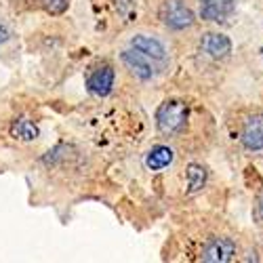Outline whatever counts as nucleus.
<instances>
[{"mask_svg": "<svg viewBox=\"0 0 263 263\" xmlns=\"http://www.w3.org/2000/svg\"><path fill=\"white\" fill-rule=\"evenodd\" d=\"M187 122V105L183 101H177V99H171V101H164L158 112H156V126L160 133L164 135H175L185 126Z\"/></svg>", "mask_w": 263, "mask_h": 263, "instance_id": "1", "label": "nucleus"}, {"mask_svg": "<svg viewBox=\"0 0 263 263\" xmlns=\"http://www.w3.org/2000/svg\"><path fill=\"white\" fill-rule=\"evenodd\" d=\"M160 17L164 21V26L171 28V30H185V28H192L194 26V13L192 9L183 3V0H166L160 9Z\"/></svg>", "mask_w": 263, "mask_h": 263, "instance_id": "2", "label": "nucleus"}, {"mask_svg": "<svg viewBox=\"0 0 263 263\" xmlns=\"http://www.w3.org/2000/svg\"><path fill=\"white\" fill-rule=\"evenodd\" d=\"M236 255V245L232 238L219 236V238H211L202 249V261L209 263H226L232 261Z\"/></svg>", "mask_w": 263, "mask_h": 263, "instance_id": "3", "label": "nucleus"}, {"mask_svg": "<svg viewBox=\"0 0 263 263\" xmlns=\"http://www.w3.org/2000/svg\"><path fill=\"white\" fill-rule=\"evenodd\" d=\"M114 70L109 65H99L91 72V76L86 78V89L89 93L97 95V97H105L112 93V86H114Z\"/></svg>", "mask_w": 263, "mask_h": 263, "instance_id": "4", "label": "nucleus"}, {"mask_svg": "<svg viewBox=\"0 0 263 263\" xmlns=\"http://www.w3.org/2000/svg\"><path fill=\"white\" fill-rule=\"evenodd\" d=\"M242 145L247 149H263V112L259 114H253L245 120V126H242Z\"/></svg>", "mask_w": 263, "mask_h": 263, "instance_id": "5", "label": "nucleus"}, {"mask_svg": "<svg viewBox=\"0 0 263 263\" xmlns=\"http://www.w3.org/2000/svg\"><path fill=\"white\" fill-rule=\"evenodd\" d=\"M200 47L202 51L213 57V59H226L232 53V40L226 34H219V32H209L202 36L200 40Z\"/></svg>", "mask_w": 263, "mask_h": 263, "instance_id": "6", "label": "nucleus"}, {"mask_svg": "<svg viewBox=\"0 0 263 263\" xmlns=\"http://www.w3.org/2000/svg\"><path fill=\"white\" fill-rule=\"evenodd\" d=\"M236 11V0H200V15L206 21H226Z\"/></svg>", "mask_w": 263, "mask_h": 263, "instance_id": "7", "label": "nucleus"}, {"mask_svg": "<svg viewBox=\"0 0 263 263\" xmlns=\"http://www.w3.org/2000/svg\"><path fill=\"white\" fill-rule=\"evenodd\" d=\"M122 61H124L126 68L141 80H149L152 76H154V68H152V63H149V57H145L137 49L124 51L122 53Z\"/></svg>", "mask_w": 263, "mask_h": 263, "instance_id": "8", "label": "nucleus"}, {"mask_svg": "<svg viewBox=\"0 0 263 263\" xmlns=\"http://www.w3.org/2000/svg\"><path fill=\"white\" fill-rule=\"evenodd\" d=\"M130 47L137 49L139 53H143L149 59H156V61H162L166 57V49H164L162 42L152 38V36H145V34L135 36L133 40H130Z\"/></svg>", "mask_w": 263, "mask_h": 263, "instance_id": "9", "label": "nucleus"}, {"mask_svg": "<svg viewBox=\"0 0 263 263\" xmlns=\"http://www.w3.org/2000/svg\"><path fill=\"white\" fill-rule=\"evenodd\" d=\"M175 160V152L168 145H156L145 154V166L149 171H162Z\"/></svg>", "mask_w": 263, "mask_h": 263, "instance_id": "10", "label": "nucleus"}, {"mask_svg": "<svg viewBox=\"0 0 263 263\" xmlns=\"http://www.w3.org/2000/svg\"><path fill=\"white\" fill-rule=\"evenodd\" d=\"M11 135L19 141H34L40 135V130L30 118H17L11 126Z\"/></svg>", "mask_w": 263, "mask_h": 263, "instance_id": "11", "label": "nucleus"}, {"mask_svg": "<svg viewBox=\"0 0 263 263\" xmlns=\"http://www.w3.org/2000/svg\"><path fill=\"white\" fill-rule=\"evenodd\" d=\"M185 177H187V192L196 194V192H200L206 183V168L202 164H190Z\"/></svg>", "mask_w": 263, "mask_h": 263, "instance_id": "12", "label": "nucleus"}, {"mask_svg": "<svg viewBox=\"0 0 263 263\" xmlns=\"http://www.w3.org/2000/svg\"><path fill=\"white\" fill-rule=\"evenodd\" d=\"M40 5L45 7L49 13L59 15V13H63L65 9H68V0H40Z\"/></svg>", "mask_w": 263, "mask_h": 263, "instance_id": "13", "label": "nucleus"}, {"mask_svg": "<svg viewBox=\"0 0 263 263\" xmlns=\"http://www.w3.org/2000/svg\"><path fill=\"white\" fill-rule=\"evenodd\" d=\"M255 217H257L259 223H263V192H261V196L257 198V204H255Z\"/></svg>", "mask_w": 263, "mask_h": 263, "instance_id": "14", "label": "nucleus"}, {"mask_svg": "<svg viewBox=\"0 0 263 263\" xmlns=\"http://www.w3.org/2000/svg\"><path fill=\"white\" fill-rule=\"evenodd\" d=\"M7 40H9V30L5 26H0V45H5Z\"/></svg>", "mask_w": 263, "mask_h": 263, "instance_id": "15", "label": "nucleus"}]
</instances>
